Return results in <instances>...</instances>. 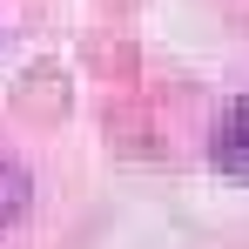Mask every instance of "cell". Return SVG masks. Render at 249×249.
Returning <instances> with one entry per match:
<instances>
[{
    "label": "cell",
    "instance_id": "6da1fadb",
    "mask_svg": "<svg viewBox=\"0 0 249 249\" xmlns=\"http://www.w3.org/2000/svg\"><path fill=\"white\" fill-rule=\"evenodd\" d=\"M209 155H215V168H222L229 182H249V101H236V108L222 115L215 142H209Z\"/></svg>",
    "mask_w": 249,
    "mask_h": 249
},
{
    "label": "cell",
    "instance_id": "7a4b0ae2",
    "mask_svg": "<svg viewBox=\"0 0 249 249\" xmlns=\"http://www.w3.org/2000/svg\"><path fill=\"white\" fill-rule=\"evenodd\" d=\"M27 202H34V182H27L14 162H0V229H14Z\"/></svg>",
    "mask_w": 249,
    "mask_h": 249
}]
</instances>
